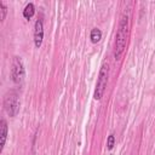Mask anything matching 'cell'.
I'll use <instances>...</instances> for the list:
<instances>
[{"mask_svg":"<svg viewBox=\"0 0 155 155\" xmlns=\"http://www.w3.org/2000/svg\"><path fill=\"white\" fill-rule=\"evenodd\" d=\"M44 39V22L41 18H38L34 24V44L39 48Z\"/></svg>","mask_w":155,"mask_h":155,"instance_id":"cell-5","label":"cell"},{"mask_svg":"<svg viewBox=\"0 0 155 155\" xmlns=\"http://www.w3.org/2000/svg\"><path fill=\"white\" fill-rule=\"evenodd\" d=\"M19 99L17 97L16 93H10L6 94L4 98V108L6 110V113L8 114V116H16L17 113L19 111Z\"/></svg>","mask_w":155,"mask_h":155,"instance_id":"cell-4","label":"cell"},{"mask_svg":"<svg viewBox=\"0 0 155 155\" xmlns=\"http://www.w3.org/2000/svg\"><path fill=\"white\" fill-rule=\"evenodd\" d=\"M127 34H128V17L126 15H122L119 22V28L115 36V44H114V58L119 61L125 51L126 41H127Z\"/></svg>","mask_w":155,"mask_h":155,"instance_id":"cell-1","label":"cell"},{"mask_svg":"<svg viewBox=\"0 0 155 155\" xmlns=\"http://www.w3.org/2000/svg\"><path fill=\"white\" fill-rule=\"evenodd\" d=\"M0 11H1V17L0 18H1V21H4L5 17H6V13H7V6L2 1H0Z\"/></svg>","mask_w":155,"mask_h":155,"instance_id":"cell-10","label":"cell"},{"mask_svg":"<svg viewBox=\"0 0 155 155\" xmlns=\"http://www.w3.org/2000/svg\"><path fill=\"white\" fill-rule=\"evenodd\" d=\"M108 76H109V65H108V63H104L101 67L97 84H96V88H94V93H93V98L96 101H99L102 98V96L105 91L107 84H108Z\"/></svg>","mask_w":155,"mask_h":155,"instance_id":"cell-2","label":"cell"},{"mask_svg":"<svg viewBox=\"0 0 155 155\" xmlns=\"http://www.w3.org/2000/svg\"><path fill=\"white\" fill-rule=\"evenodd\" d=\"M35 13V6L33 2H28L23 10V17L27 19H30Z\"/></svg>","mask_w":155,"mask_h":155,"instance_id":"cell-7","label":"cell"},{"mask_svg":"<svg viewBox=\"0 0 155 155\" xmlns=\"http://www.w3.org/2000/svg\"><path fill=\"white\" fill-rule=\"evenodd\" d=\"M90 39H91V41H92L93 44L98 42V41L102 39V30H101L99 28H93V29L91 30V33H90Z\"/></svg>","mask_w":155,"mask_h":155,"instance_id":"cell-8","label":"cell"},{"mask_svg":"<svg viewBox=\"0 0 155 155\" xmlns=\"http://www.w3.org/2000/svg\"><path fill=\"white\" fill-rule=\"evenodd\" d=\"M25 76V69H24V64L21 57L15 56L12 59V64H11V78L12 81L16 84H21L24 80Z\"/></svg>","mask_w":155,"mask_h":155,"instance_id":"cell-3","label":"cell"},{"mask_svg":"<svg viewBox=\"0 0 155 155\" xmlns=\"http://www.w3.org/2000/svg\"><path fill=\"white\" fill-rule=\"evenodd\" d=\"M7 132H8L7 122L2 119L0 121V150H2L4 147H5V143H6V139H7Z\"/></svg>","mask_w":155,"mask_h":155,"instance_id":"cell-6","label":"cell"},{"mask_svg":"<svg viewBox=\"0 0 155 155\" xmlns=\"http://www.w3.org/2000/svg\"><path fill=\"white\" fill-rule=\"evenodd\" d=\"M114 145H115V136L111 133V134L108 136V139H107V148H108V150H111L114 148Z\"/></svg>","mask_w":155,"mask_h":155,"instance_id":"cell-9","label":"cell"}]
</instances>
